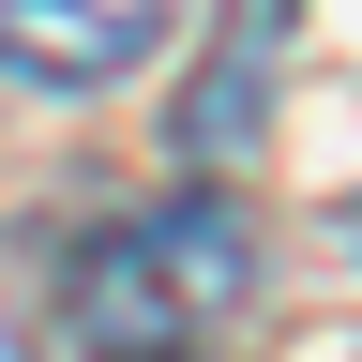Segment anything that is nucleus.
I'll list each match as a JSON object with an SVG mask.
<instances>
[{"instance_id":"3","label":"nucleus","mask_w":362,"mask_h":362,"mask_svg":"<svg viewBox=\"0 0 362 362\" xmlns=\"http://www.w3.org/2000/svg\"><path fill=\"white\" fill-rule=\"evenodd\" d=\"M272 16H287V0H257V30L226 45V76H211V106H197V151H226V136L257 121V61H272Z\"/></svg>"},{"instance_id":"2","label":"nucleus","mask_w":362,"mask_h":362,"mask_svg":"<svg viewBox=\"0 0 362 362\" xmlns=\"http://www.w3.org/2000/svg\"><path fill=\"white\" fill-rule=\"evenodd\" d=\"M181 0H0V76H30V90H106L136 76L166 45Z\"/></svg>"},{"instance_id":"4","label":"nucleus","mask_w":362,"mask_h":362,"mask_svg":"<svg viewBox=\"0 0 362 362\" xmlns=\"http://www.w3.org/2000/svg\"><path fill=\"white\" fill-rule=\"evenodd\" d=\"M0 362H30V347H16V317H0Z\"/></svg>"},{"instance_id":"1","label":"nucleus","mask_w":362,"mask_h":362,"mask_svg":"<svg viewBox=\"0 0 362 362\" xmlns=\"http://www.w3.org/2000/svg\"><path fill=\"white\" fill-rule=\"evenodd\" d=\"M242 302H257V226L226 197H151V211L90 226L76 272H61V332L90 362H181V347H211Z\"/></svg>"}]
</instances>
